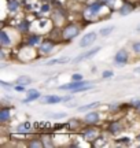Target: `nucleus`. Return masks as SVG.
Listing matches in <instances>:
<instances>
[{
    "instance_id": "nucleus-1",
    "label": "nucleus",
    "mask_w": 140,
    "mask_h": 148,
    "mask_svg": "<svg viewBox=\"0 0 140 148\" xmlns=\"http://www.w3.org/2000/svg\"><path fill=\"white\" fill-rule=\"evenodd\" d=\"M113 8L103 4L100 0H88L82 4V12H81V19L85 22L93 21H104L108 15H111Z\"/></svg>"
},
{
    "instance_id": "nucleus-2",
    "label": "nucleus",
    "mask_w": 140,
    "mask_h": 148,
    "mask_svg": "<svg viewBox=\"0 0 140 148\" xmlns=\"http://www.w3.org/2000/svg\"><path fill=\"white\" fill-rule=\"evenodd\" d=\"M16 32V27H7L3 26L0 30V48H5V49H12V48L18 45L19 41L23 40V34L21 32H18L15 36H12Z\"/></svg>"
},
{
    "instance_id": "nucleus-3",
    "label": "nucleus",
    "mask_w": 140,
    "mask_h": 148,
    "mask_svg": "<svg viewBox=\"0 0 140 148\" xmlns=\"http://www.w3.org/2000/svg\"><path fill=\"white\" fill-rule=\"evenodd\" d=\"M82 19H77V21H69L65 26L62 27V41L65 44H69L78 36L84 27V23H81Z\"/></svg>"
},
{
    "instance_id": "nucleus-4",
    "label": "nucleus",
    "mask_w": 140,
    "mask_h": 148,
    "mask_svg": "<svg viewBox=\"0 0 140 148\" xmlns=\"http://www.w3.org/2000/svg\"><path fill=\"white\" fill-rule=\"evenodd\" d=\"M51 19H52L55 26H58V27H63L69 22L67 10L63 8V5L59 4L56 0H55V8L51 12Z\"/></svg>"
},
{
    "instance_id": "nucleus-5",
    "label": "nucleus",
    "mask_w": 140,
    "mask_h": 148,
    "mask_svg": "<svg viewBox=\"0 0 140 148\" xmlns=\"http://www.w3.org/2000/svg\"><path fill=\"white\" fill-rule=\"evenodd\" d=\"M16 56L22 63H29L34 59L40 58V53H38V49L36 47H29V45L21 44V51L16 52Z\"/></svg>"
},
{
    "instance_id": "nucleus-6",
    "label": "nucleus",
    "mask_w": 140,
    "mask_h": 148,
    "mask_svg": "<svg viewBox=\"0 0 140 148\" xmlns=\"http://www.w3.org/2000/svg\"><path fill=\"white\" fill-rule=\"evenodd\" d=\"M100 127H97L96 125H84L82 129L80 130V134L82 140H85L88 143H93L99 136H100Z\"/></svg>"
},
{
    "instance_id": "nucleus-7",
    "label": "nucleus",
    "mask_w": 140,
    "mask_h": 148,
    "mask_svg": "<svg viewBox=\"0 0 140 148\" xmlns=\"http://www.w3.org/2000/svg\"><path fill=\"white\" fill-rule=\"evenodd\" d=\"M58 44H59L58 41H55V40H52V38H49L48 36H44L43 41L40 42V45L37 47L40 56H48V55H52Z\"/></svg>"
},
{
    "instance_id": "nucleus-8",
    "label": "nucleus",
    "mask_w": 140,
    "mask_h": 148,
    "mask_svg": "<svg viewBox=\"0 0 140 148\" xmlns=\"http://www.w3.org/2000/svg\"><path fill=\"white\" fill-rule=\"evenodd\" d=\"M129 60H130V52L126 49V48L118 49L113 58L114 66H117V67H124V66H126Z\"/></svg>"
},
{
    "instance_id": "nucleus-9",
    "label": "nucleus",
    "mask_w": 140,
    "mask_h": 148,
    "mask_svg": "<svg viewBox=\"0 0 140 148\" xmlns=\"http://www.w3.org/2000/svg\"><path fill=\"white\" fill-rule=\"evenodd\" d=\"M44 36L43 34H40L37 32H30L25 34L23 36V40H22V44H25V45H29V47H36L37 48L40 45V42L43 41Z\"/></svg>"
},
{
    "instance_id": "nucleus-10",
    "label": "nucleus",
    "mask_w": 140,
    "mask_h": 148,
    "mask_svg": "<svg viewBox=\"0 0 140 148\" xmlns=\"http://www.w3.org/2000/svg\"><path fill=\"white\" fill-rule=\"evenodd\" d=\"M54 22H52V19L51 18H40V19H36V30H37V33H40V34H43V33H45V34H48V32L54 27Z\"/></svg>"
},
{
    "instance_id": "nucleus-11",
    "label": "nucleus",
    "mask_w": 140,
    "mask_h": 148,
    "mask_svg": "<svg viewBox=\"0 0 140 148\" xmlns=\"http://www.w3.org/2000/svg\"><path fill=\"white\" fill-rule=\"evenodd\" d=\"M106 130L104 132L110 134V136H117L119 133L124 132L125 129V125L122 123V121H119V119H113V121H110L107 123V126L104 127Z\"/></svg>"
},
{
    "instance_id": "nucleus-12",
    "label": "nucleus",
    "mask_w": 140,
    "mask_h": 148,
    "mask_svg": "<svg viewBox=\"0 0 140 148\" xmlns=\"http://www.w3.org/2000/svg\"><path fill=\"white\" fill-rule=\"evenodd\" d=\"M102 49V47L99 45V47H93V48H91V49H88V51H85V52H81V53H78L77 56H75L71 62H73V64H78V63H81V62H84V60H89V59H92L95 55H96L99 51Z\"/></svg>"
},
{
    "instance_id": "nucleus-13",
    "label": "nucleus",
    "mask_w": 140,
    "mask_h": 148,
    "mask_svg": "<svg viewBox=\"0 0 140 148\" xmlns=\"http://www.w3.org/2000/svg\"><path fill=\"white\" fill-rule=\"evenodd\" d=\"M97 36H99V33H96V32H88V33H85L84 36L81 37L80 42H78V47H80V48L91 47L92 44L97 40Z\"/></svg>"
},
{
    "instance_id": "nucleus-14",
    "label": "nucleus",
    "mask_w": 140,
    "mask_h": 148,
    "mask_svg": "<svg viewBox=\"0 0 140 148\" xmlns=\"http://www.w3.org/2000/svg\"><path fill=\"white\" fill-rule=\"evenodd\" d=\"M100 119H102L100 112L96 110H92L85 114V116L82 118V122H84V125H97L100 122Z\"/></svg>"
},
{
    "instance_id": "nucleus-15",
    "label": "nucleus",
    "mask_w": 140,
    "mask_h": 148,
    "mask_svg": "<svg viewBox=\"0 0 140 148\" xmlns=\"http://www.w3.org/2000/svg\"><path fill=\"white\" fill-rule=\"evenodd\" d=\"M136 8V4L135 3H132L130 0H121V4L118 7V14L121 16H126L132 14Z\"/></svg>"
},
{
    "instance_id": "nucleus-16",
    "label": "nucleus",
    "mask_w": 140,
    "mask_h": 148,
    "mask_svg": "<svg viewBox=\"0 0 140 148\" xmlns=\"http://www.w3.org/2000/svg\"><path fill=\"white\" fill-rule=\"evenodd\" d=\"M12 119V106H5L3 104V107L0 108V123L5 125L7 122H10Z\"/></svg>"
},
{
    "instance_id": "nucleus-17",
    "label": "nucleus",
    "mask_w": 140,
    "mask_h": 148,
    "mask_svg": "<svg viewBox=\"0 0 140 148\" xmlns=\"http://www.w3.org/2000/svg\"><path fill=\"white\" fill-rule=\"evenodd\" d=\"M26 97L22 100V103H25V104H27V103H33V101H37L41 99V92L38 89H36V88H33V89H27L26 90Z\"/></svg>"
},
{
    "instance_id": "nucleus-18",
    "label": "nucleus",
    "mask_w": 140,
    "mask_h": 148,
    "mask_svg": "<svg viewBox=\"0 0 140 148\" xmlns=\"http://www.w3.org/2000/svg\"><path fill=\"white\" fill-rule=\"evenodd\" d=\"M32 26L33 23L30 19H27V18H22V19H19V22H18V25H16V29L19 30V32L25 36V34H27V33L32 32Z\"/></svg>"
},
{
    "instance_id": "nucleus-19",
    "label": "nucleus",
    "mask_w": 140,
    "mask_h": 148,
    "mask_svg": "<svg viewBox=\"0 0 140 148\" xmlns=\"http://www.w3.org/2000/svg\"><path fill=\"white\" fill-rule=\"evenodd\" d=\"M84 126V122L82 119H77V118H70L69 121L66 122V127L69 129L70 132H80L81 129Z\"/></svg>"
},
{
    "instance_id": "nucleus-20",
    "label": "nucleus",
    "mask_w": 140,
    "mask_h": 148,
    "mask_svg": "<svg viewBox=\"0 0 140 148\" xmlns=\"http://www.w3.org/2000/svg\"><path fill=\"white\" fill-rule=\"evenodd\" d=\"M62 100H63V96L59 95H44L40 99L43 104H58V103H62Z\"/></svg>"
},
{
    "instance_id": "nucleus-21",
    "label": "nucleus",
    "mask_w": 140,
    "mask_h": 148,
    "mask_svg": "<svg viewBox=\"0 0 140 148\" xmlns=\"http://www.w3.org/2000/svg\"><path fill=\"white\" fill-rule=\"evenodd\" d=\"M7 10L11 15H15L21 11V0H7Z\"/></svg>"
},
{
    "instance_id": "nucleus-22",
    "label": "nucleus",
    "mask_w": 140,
    "mask_h": 148,
    "mask_svg": "<svg viewBox=\"0 0 140 148\" xmlns=\"http://www.w3.org/2000/svg\"><path fill=\"white\" fill-rule=\"evenodd\" d=\"M32 129H33L32 123L29 121H25V122H21V123L15 127V132H16V134H25V136H26Z\"/></svg>"
},
{
    "instance_id": "nucleus-23",
    "label": "nucleus",
    "mask_w": 140,
    "mask_h": 148,
    "mask_svg": "<svg viewBox=\"0 0 140 148\" xmlns=\"http://www.w3.org/2000/svg\"><path fill=\"white\" fill-rule=\"evenodd\" d=\"M69 62H71L70 56H59V58H52L45 62V66H56V64H67Z\"/></svg>"
},
{
    "instance_id": "nucleus-24",
    "label": "nucleus",
    "mask_w": 140,
    "mask_h": 148,
    "mask_svg": "<svg viewBox=\"0 0 140 148\" xmlns=\"http://www.w3.org/2000/svg\"><path fill=\"white\" fill-rule=\"evenodd\" d=\"M26 145L30 148H44L45 147V144H44L41 136L32 137V138H29V140H26Z\"/></svg>"
},
{
    "instance_id": "nucleus-25",
    "label": "nucleus",
    "mask_w": 140,
    "mask_h": 148,
    "mask_svg": "<svg viewBox=\"0 0 140 148\" xmlns=\"http://www.w3.org/2000/svg\"><path fill=\"white\" fill-rule=\"evenodd\" d=\"M97 107H100V101H91V103H88V104L77 107V112H88V111L95 110Z\"/></svg>"
},
{
    "instance_id": "nucleus-26",
    "label": "nucleus",
    "mask_w": 140,
    "mask_h": 148,
    "mask_svg": "<svg viewBox=\"0 0 140 148\" xmlns=\"http://www.w3.org/2000/svg\"><path fill=\"white\" fill-rule=\"evenodd\" d=\"M41 138H43L45 147H55V145H56L55 136L51 134V133H43V134H41Z\"/></svg>"
},
{
    "instance_id": "nucleus-27",
    "label": "nucleus",
    "mask_w": 140,
    "mask_h": 148,
    "mask_svg": "<svg viewBox=\"0 0 140 148\" xmlns=\"http://www.w3.org/2000/svg\"><path fill=\"white\" fill-rule=\"evenodd\" d=\"M52 5L49 1H45V3H41V4L38 5V14H41V15H48L52 12Z\"/></svg>"
},
{
    "instance_id": "nucleus-28",
    "label": "nucleus",
    "mask_w": 140,
    "mask_h": 148,
    "mask_svg": "<svg viewBox=\"0 0 140 148\" xmlns=\"http://www.w3.org/2000/svg\"><path fill=\"white\" fill-rule=\"evenodd\" d=\"M33 82V78L32 77H29V75H26V74H22V75H19V77H16L15 82L14 84H22V85H30Z\"/></svg>"
},
{
    "instance_id": "nucleus-29",
    "label": "nucleus",
    "mask_w": 140,
    "mask_h": 148,
    "mask_svg": "<svg viewBox=\"0 0 140 148\" xmlns=\"http://www.w3.org/2000/svg\"><path fill=\"white\" fill-rule=\"evenodd\" d=\"M113 30H114V25H110V26L102 27L97 33H99V36L100 37H107V36H110V34L113 33Z\"/></svg>"
},
{
    "instance_id": "nucleus-30",
    "label": "nucleus",
    "mask_w": 140,
    "mask_h": 148,
    "mask_svg": "<svg viewBox=\"0 0 140 148\" xmlns=\"http://www.w3.org/2000/svg\"><path fill=\"white\" fill-rule=\"evenodd\" d=\"M45 116L54 118V119H63V118H67V114L66 112H45Z\"/></svg>"
},
{
    "instance_id": "nucleus-31",
    "label": "nucleus",
    "mask_w": 140,
    "mask_h": 148,
    "mask_svg": "<svg viewBox=\"0 0 140 148\" xmlns=\"http://www.w3.org/2000/svg\"><path fill=\"white\" fill-rule=\"evenodd\" d=\"M130 48H132V52H133V55H135V56H140V40L132 42Z\"/></svg>"
},
{
    "instance_id": "nucleus-32",
    "label": "nucleus",
    "mask_w": 140,
    "mask_h": 148,
    "mask_svg": "<svg viewBox=\"0 0 140 148\" xmlns=\"http://www.w3.org/2000/svg\"><path fill=\"white\" fill-rule=\"evenodd\" d=\"M103 4H106L107 7H110V8H117V3H118L119 0H100Z\"/></svg>"
},
{
    "instance_id": "nucleus-33",
    "label": "nucleus",
    "mask_w": 140,
    "mask_h": 148,
    "mask_svg": "<svg viewBox=\"0 0 140 148\" xmlns=\"http://www.w3.org/2000/svg\"><path fill=\"white\" fill-rule=\"evenodd\" d=\"M103 79H108V78H113L114 77V71L113 70H104L102 73V75H100Z\"/></svg>"
},
{
    "instance_id": "nucleus-34",
    "label": "nucleus",
    "mask_w": 140,
    "mask_h": 148,
    "mask_svg": "<svg viewBox=\"0 0 140 148\" xmlns=\"http://www.w3.org/2000/svg\"><path fill=\"white\" fill-rule=\"evenodd\" d=\"M14 90H15V92H19V93H23V92H25V93H26V85H22V84H15L14 85Z\"/></svg>"
},
{
    "instance_id": "nucleus-35",
    "label": "nucleus",
    "mask_w": 140,
    "mask_h": 148,
    "mask_svg": "<svg viewBox=\"0 0 140 148\" xmlns=\"http://www.w3.org/2000/svg\"><path fill=\"white\" fill-rule=\"evenodd\" d=\"M130 141H132V138H130V137H126V136H121V137L117 138V143L121 144V145H122V144H129Z\"/></svg>"
},
{
    "instance_id": "nucleus-36",
    "label": "nucleus",
    "mask_w": 140,
    "mask_h": 148,
    "mask_svg": "<svg viewBox=\"0 0 140 148\" xmlns=\"http://www.w3.org/2000/svg\"><path fill=\"white\" fill-rule=\"evenodd\" d=\"M0 85L4 88V89H14V85L12 82H7V81H4V79H0Z\"/></svg>"
},
{
    "instance_id": "nucleus-37",
    "label": "nucleus",
    "mask_w": 140,
    "mask_h": 148,
    "mask_svg": "<svg viewBox=\"0 0 140 148\" xmlns=\"http://www.w3.org/2000/svg\"><path fill=\"white\" fill-rule=\"evenodd\" d=\"M128 106H129L130 108H133V110L139 108L140 107V99H132V100L129 101V104H128Z\"/></svg>"
},
{
    "instance_id": "nucleus-38",
    "label": "nucleus",
    "mask_w": 140,
    "mask_h": 148,
    "mask_svg": "<svg viewBox=\"0 0 140 148\" xmlns=\"http://www.w3.org/2000/svg\"><path fill=\"white\" fill-rule=\"evenodd\" d=\"M81 79H84V75H82L81 73L71 74V81H81Z\"/></svg>"
},
{
    "instance_id": "nucleus-39",
    "label": "nucleus",
    "mask_w": 140,
    "mask_h": 148,
    "mask_svg": "<svg viewBox=\"0 0 140 148\" xmlns=\"http://www.w3.org/2000/svg\"><path fill=\"white\" fill-rule=\"evenodd\" d=\"M74 99V96H73V93H69V95H66V96H63V100H62V103H69V101H71Z\"/></svg>"
},
{
    "instance_id": "nucleus-40",
    "label": "nucleus",
    "mask_w": 140,
    "mask_h": 148,
    "mask_svg": "<svg viewBox=\"0 0 140 148\" xmlns=\"http://www.w3.org/2000/svg\"><path fill=\"white\" fill-rule=\"evenodd\" d=\"M133 71H135L136 74H140V66H139V67H135V69H133Z\"/></svg>"
},
{
    "instance_id": "nucleus-41",
    "label": "nucleus",
    "mask_w": 140,
    "mask_h": 148,
    "mask_svg": "<svg viewBox=\"0 0 140 148\" xmlns=\"http://www.w3.org/2000/svg\"><path fill=\"white\" fill-rule=\"evenodd\" d=\"M135 140H136V141H139V143H140V133H139V134H137V136H136V138H135Z\"/></svg>"
},
{
    "instance_id": "nucleus-42",
    "label": "nucleus",
    "mask_w": 140,
    "mask_h": 148,
    "mask_svg": "<svg viewBox=\"0 0 140 148\" xmlns=\"http://www.w3.org/2000/svg\"><path fill=\"white\" fill-rule=\"evenodd\" d=\"M136 32H137V33H140V23H139V25H137V26H136Z\"/></svg>"
},
{
    "instance_id": "nucleus-43",
    "label": "nucleus",
    "mask_w": 140,
    "mask_h": 148,
    "mask_svg": "<svg viewBox=\"0 0 140 148\" xmlns=\"http://www.w3.org/2000/svg\"><path fill=\"white\" fill-rule=\"evenodd\" d=\"M136 112H137V114L140 115V107H139V108H136Z\"/></svg>"
}]
</instances>
